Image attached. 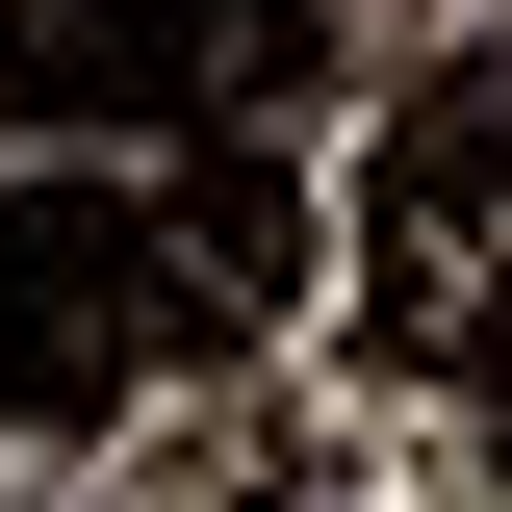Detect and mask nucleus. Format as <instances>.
<instances>
[{
    "mask_svg": "<svg viewBox=\"0 0 512 512\" xmlns=\"http://www.w3.org/2000/svg\"><path fill=\"white\" fill-rule=\"evenodd\" d=\"M282 52V0H0V103L26 128H180Z\"/></svg>",
    "mask_w": 512,
    "mask_h": 512,
    "instance_id": "7ed1b4c3",
    "label": "nucleus"
},
{
    "mask_svg": "<svg viewBox=\"0 0 512 512\" xmlns=\"http://www.w3.org/2000/svg\"><path fill=\"white\" fill-rule=\"evenodd\" d=\"M461 359H487V461H512V308H487V333H461Z\"/></svg>",
    "mask_w": 512,
    "mask_h": 512,
    "instance_id": "20e7f679",
    "label": "nucleus"
},
{
    "mask_svg": "<svg viewBox=\"0 0 512 512\" xmlns=\"http://www.w3.org/2000/svg\"><path fill=\"white\" fill-rule=\"evenodd\" d=\"M180 231L128 180H26L0 205V436H77V410H128V384L180 359Z\"/></svg>",
    "mask_w": 512,
    "mask_h": 512,
    "instance_id": "f257e3e1",
    "label": "nucleus"
},
{
    "mask_svg": "<svg viewBox=\"0 0 512 512\" xmlns=\"http://www.w3.org/2000/svg\"><path fill=\"white\" fill-rule=\"evenodd\" d=\"M512 308V77H436L359 180V333L384 359H461Z\"/></svg>",
    "mask_w": 512,
    "mask_h": 512,
    "instance_id": "f03ea898",
    "label": "nucleus"
}]
</instances>
